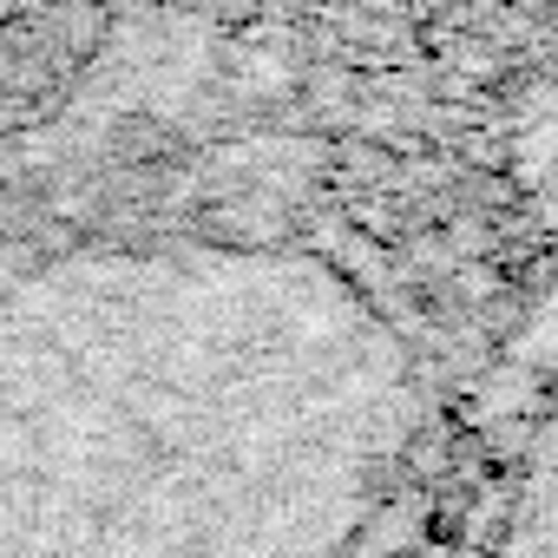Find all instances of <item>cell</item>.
<instances>
[{
    "mask_svg": "<svg viewBox=\"0 0 558 558\" xmlns=\"http://www.w3.org/2000/svg\"><path fill=\"white\" fill-rule=\"evenodd\" d=\"M493 558H558V395H551V408L519 460Z\"/></svg>",
    "mask_w": 558,
    "mask_h": 558,
    "instance_id": "obj_2",
    "label": "cell"
},
{
    "mask_svg": "<svg viewBox=\"0 0 558 558\" xmlns=\"http://www.w3.org/2000/svg\"><path fill=\"white\" fill-rule=\"evenodd\" d=\"M421 375L355 276L86 243L0 276V558H368Z\"/></svg>",
    "mask_w": 558,
    "mask_h": 558,
    "instance_id": "obj_1",
    "label": "cell"
}]
</instances>
